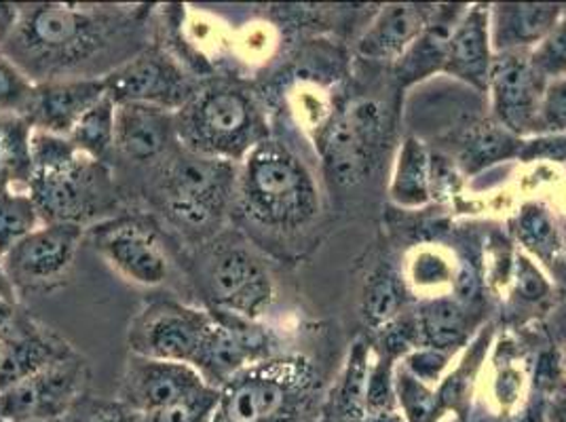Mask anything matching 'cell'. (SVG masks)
Returning <instances> with one entry per match:
<instances>
[{
  "instance_id": "32",
  "label": "cell",
  "mask_w": 566,
  "mask_h": 422,
  "mask_svg": "<svg viewBox=\"0 0 566 422\" xmlns=\"http://www.w3.org/2000/svg\"><path fill=\"white\" fill-rule=\"evenodd\" d=\"M400 308V287L389 273H378L366 289L364 315L373 326H387Z\"/></svg>"
},
{
  "instance_id": "30",
  "label": "cell",
  "mask_w": 566,
  "mask_h": 422,
  "mask_svg": "<svg viewBox=\"0 0 566 422\" xmlns=\"http://www.w3.org/2000/svg\"><path fill=\"white\" fill-rule=\"evenodd\" d=\"M398 412L403 422H436L440 416L438 393L417 380L408 370H398L394 374Z\"/></svg>"
},
{
  "instance_id": "40",
  "label": "cell",
  "mask_w": 566,
  "mask_h": 422,
  "mask_svg": "<svg viewBox=\"0 0 566 422\" xmlns=\"http://www.w3.org/2000/svg\"><path fill=\"white\" fill-rule=\"evenodd\" d=\"M76 422H144V419L142 414L118 401V403L94 405L81 421Z\"/></svg>"
},
{
  "instance_id": "36",
  "label": "cell",
  "mask_w": 566,
  "mask_h": 422,
  "mask_svg": "<svg viewBox=\"0 0 566 422\" xmlns=\"http://www.w3.org/2000/svg\"><path fill=\"white\" fill-rule=\"evenodd\" d=\"M444 361H447V351H438V349L427 347L423 351L412 352L408 357V372L433 389V384L438 382V378L447 366Z\"/></svg>"
},
{
  "instance_id": "29",
  "label": "cell",
  "mask_w": 566,
  "mask_h": 422,
  "mask_svg": "<svg viewBox=\"0 0 566 422\" xmlns=\"http://www.w3.org/2000/svg\"><path fill=\"white\" fill-rule=\"evenodd\" d=\"M518 239L537 259L549 262L563 250V239L549 213L539 205H526L518 215Z\"/></svg>"
},
{
  "instance_id": "31",
  "label": "cell",
  "mask_w": 566,
  "mask_h": 422,
  "mask_svg": "<svg viewBox=\"0 0 566 422\" xmlns=\"http://www.w3.org/2000/svg\"><path fill=\"white\" fill-rule=\"evenodd\" d=\"M518 140L514 134L503 129L499 123L475 129L463 150V163L468 169H480L484 165L510 159L518 152Z\"/></svg>"
},
{
  "instance_id": "24",
  "label": "cell",
  "mask_w": 566,
  "mask_h": 422,
  "mask_svg": "<svg viewBox=\"0 0 566 422\" xmlns=\"http://www.w3.org/2000/svg\"><path fill=\"white\" fill-rule=\"evenodd\" d=\"M32 127L20 113H0V187L30 180Z\"/></svg>"
},
{
  "instance_id": "25",
  "label": "cell",
  "mask_w": 566,
  "mask_h": 422,
  "mask_svg": "<svg viewBox=\"0 0 566 422\" xmlns=\"http://www.w3.org/2000/svg\"><path fill=\"white\" fill-rule=\"evenodd\" d=\"M115 125L117 104L108 95H104L78 118L69 140L81 155L99 163L111 150H115Z\"/></svg>"
},
{
  "instance_id": "19",
  "label": "cell",
  "mask_w": 566,
  "mask_h": 422,
  "mask_svg": "<svg viewBox=\"0 0 566 422\" xmlns=\"http://www.w3.org/2000/svg\"><path fill=\"white\" fill-rule=\"evenodd\" d=\"M433 9L417 4H389L359 39L357 51L368 60H400L419 39Z\"/></svg>"
},
{
  "instance_id": "44",
  "label": "cell",
  "mask_w": 566,
  "mask_h": 422,
  "mask_svg": "<svg viewBox=\"0 0 566 422\" xmlns=\"http://www.w3.org/2000/svg\"><path fill=\"white\" fill-rule=\"evenodd\" d=\"M32 422H62L60 419H53V421H32Z\"/></svg>"
},
{
  "instance_id": "3",
  "label": "cell",
  "mask_w": 566,
  "mask_h": 422,
  "mask_svg": "<svg viewBox=\"0 0 566 422\" xmlns=\"http://www.w3.org/2000/svg\"><path fill=\"white\" fill-rule=\"evenodd\" d=\"M108 22L97 13L71 4L24 7L11 39L4 43L15 66L49 74L48 81L69 78L72 66L87 62L108 45Z\"/></svg>"
},
{
  "instance_id": "21",
  "label": "cell",
  "mask_w": 566,
  "mask_h": 422,
  "mask_svg": "<svg viewBox=\"0 0 566 422\" xmlns=\"http://www.w3.org/2000/svg\"><path fill=\"white\" fill-rule=\"evenodd\" d=\"M66 355H71L66 342L43 328H34L18 340L0 345V393L30 376L39 374Z\"/></svg>"
},
{
  "instance_id": "18",
  "label": "cell",
  "mask_w": 566,
  "mask_h": 422,
  "mask_svg": "<svg viewBox=\"0 0 566 422\" xmlns=\"http://www.w3.org/2000/svg\"><path fill=\"white\" fill-rule=\"evenodd\" d=\"M493 62L491 11L489 7L475 4L463 11L461 20L452 30L444 72L470 83L480 92H486L491 83Z\"/></svg>"
},
{
  "instance_id": "35",
  "label": "cell",
  "mask_w": 566,
  "mask_h": 422,
  "mask_svg": "<svg viewBox=\"0 0 566 422\" xmlns=\"http://www.w3.org/2000/svg\"><path fill=\"white\" fill-rule=\"evenodd\" d=\"M539 127L556 134L566 131V76L556 78L543 94Z\"/></svg>"
},
{
  "instance_id": "15",
  "label": "cell",
  "mask_w": 566,
  "mask_h": 422,
  "mask_svg": "<svg viewBox=\"0 0 566 422\" xmlns=\"http://www.w3.org/2000/svg\"><path fill=\"white\" fill-rule=\"evenodd\" d=\"M212 315V328L192 368L210 387L220 389L243 368L266 359V336L254 321L213 310Z\"/></svg>"
},
{
  "instance_id": "33",
  "label": "cell",
  "mask_w": 566,
  "mask_h": 422,
  "mask_svg": "<svg viewBox=\"0 0 566 422\" xmlns=\"http://www.w3.org/2000/svg\"><path fill=\"white\" fill-rule=\"evenodd\" d=\"M30 76L0 53V113H20L32 94Z\"/></svg>"
},
{
  "instance_id": "9",
  "label": "cell",
  "mask_w": 566,
  "mask_h": 422,
  "mask_svg": "<svg viewBox=\"0 0 566 422\" xmlns=\"http://www.w3.org/2000/svg\"><path fill=\"white\" fill-rule=\"evenodd\" d=\"M106 95L120 104H144L178 113L199 85L159 49H144L104 76Z\"/></svg>"
},
{
  "instance_id": "16",
  "label": "cell",
  "mask_w": 566,
  "mask_h": 422,
  "mask_svg": "<svg viewBox=\"0 0 566 422\" xmlns=\"http://www.w3.org/2000/svg\"><path fill=\"white\" fill-rule=\"evenodd\" d=\"M104 95V78L97 76L45 81L32 87V94L20 115L30 123L32 129L69 138L78 118Z\"/></svg>"
},
{
  "instance_id": "10",
  "label": "cell",
  "mask_w": 566,
  "mask_h": 422,
  "mask_svg": "<svg viewBox=\"0 0 566 422\" xmlns=\"http://www.w3.org/2000/svg\"><path fill=\"white\" fill-rule=\"evenodd\" d=\"M83 380V363L66 355L39 374L0 393V422L53 421L62 419L76 399Z\"/></svg>"
},
{
  "instance_id": "2",
  "label": "cell",
  "mask_w": 566,
  "mask_h": 422,
  "mask_svg": "<svg viewBox=\"0 0 566 422\" xmlns=\"http://www.w3.org/2000/svg\"><path fill=\"white\" fill-rule=\"evenodd\" d=\"M315 370L305 357H266L218 389L208 422H311Z\"/></svg>"
},
{
  "instance_id": "39",
  "label": "cell",
  "mask_w": 566,
  "mask_h": 422,
  "mask_svg": "<svg viewBox=\"0 0 566 422\" xmlns=\"http://www.w3.org/2000/svg\"><path fill=\"white\" fill-rule=\"evenodd\" d=\"M412 275H415V282L421 285H433V283L447 282L450 271L444 260L433 254H421L415 262Z\"/></svg>"
},
{
  "instance_id": "38",
  "label": "cell",
  "mask_w": 566,
  "mask_h": 422,
  "mask_svg": "<svg viewBox=\"0 0 566 422\" xmlns=\"http://www.w3.org/2000/svg\"><path fill=\"white\" fill-rule=\"evenodd\" d=\"M516 268H518V279H516L518 292L526 300H539L547 294L549 285L545 283L542 273L533 266L531 260L518 256Z\"/></svg>"
},
{
  "instance_id": "43",
  "label": "cell",
  "mask_w": 566,
  "mask_h": 422,
  "mask_svg": "<svg viewBox=\"0 0 566 422\" xmlns=\"http://www.w3.org/2000/svg\"><path fill=\"white\" fill-rule=\"evenodd\" d=\"M0 298H2V300H11V303H15V287H13L11 279L7 277V273H4V268H2V264H0Z\"/></svg>"
},
{
  "instance_id": "27",
  "label": "cell",
  "mask_w": 566,
  "mask_h": 422,
  "mask_svg": "<svg viewBox=\"0 0 566 422\" xmlns=\"http://www.w3.org/2000/svg\"><path fill=\"white\" fill-rule=\"evenodd\" d=\"M41 215L30 194L0 187V260L39 229Z\"/></svg>"
},
{
  "instance_id": "17",
  "label": "cell",
  "mask_w": 566,
  "mask_h": 422,
  "mask_svg": "<svg viewBox=\"0 0 566 422\" xmlns=\"http://www.w3.org/2000/svg\"><path fill=\"white\" fill-rule=\"evenodd\" d=\"M178 146L176 118L155 106L120 104L117 106L115 148L134 163L157 161Z\"/></svg>"
},
{
  "instance_id": "28",
  "label": "cell",
  "mask_w": 566,
  "mask_h": 422,
  "mask_svg": "<svg viewBox=\"0 0 566 422\" xmlns=\"http://www.w3.org/2000/svg\"><path fill=\"white\" fill-rule=\"evenodd\" d=\"M368 355L364 345H355L347 372L343 376L340 389H338V421L359 422L364 421L366 414V393H368V380L373 363L368 361Z\"/></svg>"
},
{
  "instance_id": "22",
  "label": "cell",
  "mask_w": 566,
  "mask_h": 422,
  "mask_svg": "<svg viewBox=\"0 0 566 422\" xmlns=\"http://www.w3.org/2000/svg\"><path fill=\"white\" fill-rule=\"evenodd\" d=\"M452 9L450 7L433 9L419 39L400 57V64H398L400 83H417L424 76H429L431 72L444 71L452 30L463 15L461 11H452Z\"/></svg>"
},
{
  "instance_id": "42",
  "label": "cell",
  "mask_w": 566,
  "mask_h": 422,
  "mask_svg": "<svg viewBox=\"0 0 566 422\" xmlns=\"http://www.w3.org/2000/svg\"><path fill=\"white\" fill-rule=\"evenodd\" d=\"M545 422H566V393H558L545 410Z\"/></svg>"
},
{
  "instance_id": "37",
  "label": "cell",
  "mask_w": 566,
  "mask_h": 422,
  "mask_svg": "<svg viewBox=\"0 0 566 422\" xmlns=\"http://www.w3.org/2000/svg\"><path fill=\"white\" fill-rule=\"evenodd\" d=\"M34 328L32 319H28L15 303L0 298V345L18 340Z\"/></svg>"
},
{
  "instance_id": "41",
  "label": "cell",
  "mask_w": 566,
  "mask_h": 422,
  "mask_svg": "<svg viewBox=\"0 0 566 422\" xmlns=\"http://www.w3.org/2000/svg\"><path fill=\"white\" fill-rule=\"evenodd\" d=\"M20 15H22V7H18V4H0V48H4V43L15 32L18 22H20Z\"/></svg>"
},
{
  "instance_id": "5",
  "label": "cell",
  "mask_w": 566,
  "mask_h": 422,
  "mask_svg": "<svg viewBox=\"0 0 566 422\" xmlns=\"http://www.w3.org/2000/svg\"><path fill=\"white\" fill-rule=\"evenodd\" d=\"M237 163L182 148L166 157L159 194L174 226L187 235H212L235 194Z\"/></svg>"
},
{
  "instance_id": "6",
  "label": "cell",
  "mask_w": 566,
  "mask_h": 422,
  "mask_svg": "<svg viewBox=\"0 0 566 422\" xmlns=\"http://www.w3.org/2000/svg\"><path fill=\"white\" fill-rule=\"evenodd\" d=\"M201 287L210 310L256 321L273 300V283L243 243H213L201 268Z\"/></svg>"
},
{
  "instance_id": "11",
  "label": "cell",
  "mask_w": 566,
  "mask_h": 422,
  "mask_svg": "<svg viewBox=\"0 0 566 422\" xmlns=\"http://www.w3.org/2000/svg\"><path fill=\"white\" fill-rule=\"evenodd\" d=\"M95 247L123 277L146 287L166 282L169 262L159 229L150 218H120L95 226Z\"/></svg>"
},
{
  "instance_id": "45",
  "label": "cell",
  "mask_w": 566,
  "mask_h": 422,
  "mask_svg": "<svg viewBox=\"0 0 566 422\" xmlns=\"http://www.w3.org/2000/svg\"><path fill=\"white\" fill-rule=\"evenodd\" d=\"M563 368H565V372H566V352H565V357H563Z\"/></svg>"
},
{
  "instance_id": "20",
  "label": "cell",
  "mask_w": 566,
  "mask_h": 422,
  "mask_svg": "<svg viewBox=\"0 0 566 422\" xmlns=\"http://www.w3.org/2000/svg\"><path fill=\"white\" fill-rule=\"evenodd\" d=\"M558 4H499L493 13V43L499 53L539 45L558 24Z\"/></svg>"
},
{
  "instance_id": "23",
  "label": "cell",
  "mask_w": 566,
  "mask_h": 422,
  "mask_svg": "<svg viewBox=\"0 0 566 422\" xmlns=\"http://www.w3.org/2000/svg\"><path fill=\"white\" fill-rule=\"evenodd\" d=\"M417 331H421L429 349L450 351L468 336V315L459 300L436 298L419 308Z\"/></svg>"
},
{
  "instance_id": "7",
  "label": "cell",
  "mask_w": 566,
  "mask_h": 422,
  "mask_svg": "<svg viewBox=\"0 0 566 422\" xmlns=\"http://www.w3.org/2000/svg\"><path fill=\"white\" fill-rule=\"evenodd\" d=\"M212 310H199L176 300L150 303L129 328L134 355L195 366L208 331Z\"/></svg>"
},
{
  "instance_id": "12",
  "label": "cell",
  "mask_w": 566,
  "mask_h": 422,
  "mask_svg": "<svg viewBox=\"0 0 566 422\" xmlns=\"http://www.w3.org/2000/svg\"><path fill=\"white\" fill-rule=\"evenodd\" d=\"M81 239V224H45L20 241L0 264L15 292L45 287L66 275Z\"/></svg>"
},
{
  "instance_id": "8",
  "label": "cell",
  "mask_w": 566,
  "mask_h": 422,
  "mask_svg": "<svg viewBox=\"0 0 566 422\" xmlns=\"http://www.w3.org/2000/svg\"><path fill=\"white\" fill-rule=\"evenodd\" d=\"M28 194L45 224H81L108 197V176L97 161L78 155L72 163L32 169Z\"/></svg>"
},
{
  "instance_id": "4",
  "label": "cell",
  "mask_w": 566,
  "mask_h": 422,
  "mask_svg": "<svg viewBox=\"0 0 566 422\" xmlns=\"http://www.w3.org/2000/svg\"><path fill=\"white\" fill-rule=\"evenodd\" d=\"M174 118L182 148L229 163L243 161L256 144L266 140L254 99L229 83L199 85Z\"/></svg>"
},
{
  "instance_id": "13",
  "label": "cell",
  "mask_w": 566,
  "mask_h": 422,
  "mask_svg": "<svg viewBox=\"0 0 566 422\" xmlns=\"http://www.w3.org/2000/svg\"><path fill=\"white\" fill-rule=\"evenodd\" d=\"M545 78L526 51H505L493 62L489 89L499 125L514 136L539 127Z\"/></svg>"
},
{
  "instance_id": "34",
  "label": "cell",
  "mask_w": 566,
  "mask_h": 422,
  "mask_svg": "<svg viewBox=\"0 0 566 422\" xmlns=\"http://www.w3.org/2000/svg\"><path fill=\"white\" fill-rule=\"evenodd\" d=\"M531 57L543 78L566 76V20L554 25Z\"/></svg>"
},
{
  "instance_id": "1",
  "label": "cell",
  "mask_w": 566,
  "mask_h": 422,
  "mask_svg": "<svg viewBox=\"0 0 566 422\" xmlns=\"http://www.w3.org/2000/svg\"><path fill=\"white\" fill-rule=\"evenodd\" d=\"M235 194L245 220L271 231L301 229L317 213L313 178L282 141L262 140L245 155L237 167Z\"/></svg>"
},
{
  "instance_id": "26",
  "label": "cell",
  "mask_w": 566,
  "mask_h": 422,
  "mask_svg": "<svg viewBox=\"0 0 566 422\" xmlns=\"http://www.w3.org/2000/svg\"><path fill=\"white\" fill-rule=\"evenodd\" d=\"M391 194L400 205H423L429 201V157L417 138H408L401 146Z\"/></svg>"
},
{
  "instance_id": "14",
  "label": "cell",
  "mask_w": 566,
  "mask_h": 422,
  "mask_svg": "<svg viewBox=\"0 0 566 422\" xmlns=\"http://www.w3.org/2000/svg\"><path fill=\"white\" fill-rule=\"evenodd\" d=\"M208 387L210 384L201 374L187 363L132 355L123 376L118 401L142 416H150L197 395Z\"/></svg>"
}]
</instances>
